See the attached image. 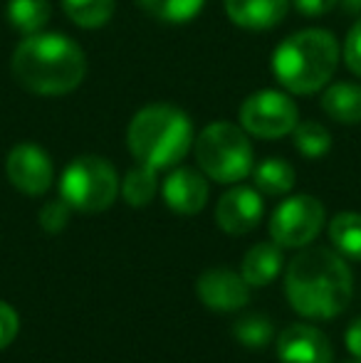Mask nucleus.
I'll use <instances>...</instances> for the list:
<instances>
[{
    "label": "nucleus",
    "instance_id": "9d476101",
    "mask_svg": "<svg viewBox=\"0 0 361 363\" xmlns=\"http://www.w3.org/2000/svg\"><path fill=\"white\" fill-rule=\"evenodd\" d=\"M262 196L257 188L235 186L221 196L216 206V223L228 235H248L262 220Z\"/></svg>",
    "mask_w": 361,
    "mask_h": 363
},
{
    "label": "nucleus",
    "instance_id": "423d86ee",
    "mask_svg": "<svg viewBox=\"0 0 361 363\" xmlns=\"http://www.w3.org/2000/svg\"><path fill=\"white\" fill-rule=\"evenodd\" d=\"M121 191L116 168L101 156H79L60 178V198L77 213H101L111 208Z\"/></svg>",
    "mask_w": 361,
    "mask_h": 363
},
{
    "label": "nucleus",
    "instance_id": "393cba45",
    "mask_svg": "<svg viewBox=\"0 0 361 363\" xmlns=\"http://www.w3.org/2000/svg\"><path fill=\"white\" fill-rule=\"evenodd\" d=\"M70 216H72V208H70L62 198H57V201L45 203L38 220H40V228H43L45 233L57 235V233H62V230L67 228Z\"/></svg>",
    "mask_w": 361,
    "mask_h": 363
},
{
    "label": "nucleus",
    "instance_id": "ddd939ff",
    "mask_svg": "<svg viewBox=\"0 0 361 363\" xmlns=\"http://www.w3.org/2000/svg\"><path fill=\"white\" fill-rule=\"evenodd\" d=\"M164 201L179 216H196L208 203V181L193 168H176L164 181Z\"/></svg>",
    "mask_w": 361,
    "mask_h": 363
},
{
    "label": "nucleus",
    "instance_id": "aec40b11",
    "mask_svg": "<svg viewBox=\"0 0 361 363\" xmlns=\"http://www.w3.org/2000/svg\"><path fill=\"white\" fill-rule=\"evenodd\" d=\"M329 240L342 257L361 259V216L359 213H339L329 223Z\"/></svg>",
    "mask_w": 361,
    "mask_h": 363
},
{
    "label": "nucleus",
    "instance_id": "c85d7f7f",
    "mask_svg": "<svg viewBox=\"0 0 361 363\" xmlns=\"http://www.w3.org/2000/svg\"><path fill=\"white\" fill-rule=\"evenodd\" d=\"M344 341H347L349 354H352L354 359L361 361V319L352 321V326L347 329V336H344Z\"/></svg>",
    "mask_w": 361,
    "mask_h": 363
},
{
    "label": "nucleus",
    "instance_id": "0eeeda50",
    "mask_svg": "<svg viewBox=\"0 0 361 363\" xmlns=\"http://www.w3.org/2000/svg\"><path fill=\"white\" fill-rule=\"evenodd\" d=\"M238 119L243 129L257 139H282L299 124V109L284 91L262 89L243 101Z\"/></svg>",
    "mask_w": 361,
    "mask_h": 363
},
{
    "label": "nucleus",
    "instance_id": "9b49d317",
    "mask_svg": "<svg viewBox=\"0 0 361 363\" xmlns=\"http://www.w3.org/2000/svg\"><path fill=\"white\" fill-rule=\"evenodd\" d=\"M198 299L211 311H238L250 301V284L228 267H213L196 282Z\"/></svg>",
    "mask_w": 361,
    "mask_h": 363
},
{
    "label": "nucleus",
    "instance_id": "39448f33",
    "mask_svg": "<svg viewBox=\"0 0 361 363\" xmlns=\"http://www.w3.org/2000/svg\"><path fill=\"white\" fill-rule=\"evenodd\" d=\"M196 161L211 181L238 183L255 168V153L248 131L231 121H213L193 141Z\"/></svg>",
    "mask_w": 361,
    "mask_h": 363
},
{
    "label": "nucleus",
    "instance_id": "cd10ccee",
    "mask_svg": "<svg viewBox=\"0 0 361 363\" xmlns=\"http://www.w3.org/2000/svg\"><path fill=\"white\" fill-rule=\"evenodd\" d=\"M292 5L307 18H319V15L332 13L339 5V0H292Z\"/></svg>",
    "mask_w": 361,
    "mask_h": 363
},
{
    "label": "nucleus",
    "instance_id": "c756f323",
    "mask_svg": "<svg viewBox=\"0 0 361 363\" xmlns=\"http://www.w3.org/2000/svg\"><path fill=\"white\" fill-rule=\"evenodd\" d=\"M347 8L349 10H361V0H347Z\"/></svg>",
    "mask_w": 361,
    "mask_h": 363
},
{
    "label": "nucleus",
    "instance_id": "5701e85b",
    "mask_svg": "<svg viewBox=\"0 0 361 363\" xmlns=\"http://www.w3.org/2000/svg\"><path fill=\"white\" fill-rule=\"evenodd\" d=\"M292 141L294 148L307 158H322L332 148V134L319 121H302V124H297L292 131Z\"/></svg>",
    "mask_w": 361,
    "mask_h": 363
},
{
    "label": "nucleus",
    "instance_id": "bb28decb",
    "mask_svg": "<svg viewBox=\"0 0 361 363\" xmlns=\"http://www.w3.org/2000/svg\"><path fill=\"white\" fill-rule=\"evenodd\" d=\"M18 329H20L18 311L10 304H5V301H0V351L13 344L15 336H18Z\"/></svg>",
    "mask_w": 361,
    "mask_h": 363
},
{
    "label": "nucleus",
    "instance_id": "6ab92c4d",
    "mask_svg": "<svg viewBox=\"0 0 361 363\" xmlns=\"http://www.w3.org/2000/svg\"><path fill=\"white\" fill-rule=\"evenodd\" d=\"M159 193V176H156V168L144 166V163H136L129 173L121 181V196L129 203L131 208H144Z\"/></svg>",
    "mask_w": 361,
    "mask_h": 363
},
{
    "label": "nucleus",
    "instance_id": "1a4fd4ad",
    "mask_svg": "<svg viewBox=\"0 0 361 363\" xmlns=\"http://www.w3.org/2000/svg\"><path fill=\"white\" fill-rule=\"evenodd\" d=\"M8 181L25 196H43L50 191L55 178L52 158L38 144H18L5 158Z\"/></svg>",
    "mask_w": 361,
    "mask_h": 363
},
{
    "label": "nucleus",
    "instance_id": "4be33fe9",
    "mask_svg": "<svg viewBox=\"0 0 361 363\" xmlns=\"http://www.w3.org/2000/svg\"><path fill=\"white\" fill-rule=\"evenodd\" d=\"M136 5L159 23L183 25L201 13L206 0H136Z\"/></svg>",
    "mask_w": 361,
    "mask_h": 363
},
{
    "label": "nucleus",
    "instance_id": "f3484780",
    "mask_svg": "<svg viewBox=\"0 0 361 363\" xmlns=\"http://www.w3.org/2000/svg\"><path fill=\"white\" fill-rule=\"evenodd\" d=\"M252 181H255L257 191L265 196H284L294 188L297 173H294L292 163H287L284 158H265L252 168Z\"/></svg>",
    "mask_w": 361,
    "mask_h": 363
},
{
    "label": "nucleus",
    "instance_id": "a211bd4d",
    "mask_svg": "<svg viewBox=\"0 0 361 363\" xmlns=\"http://www.w3.org/2000/svg\"><path fill=\"white\" fill-rule=\"evenodd\" d=\"M52 5L50 0H8V20L18 33L35 35L43 33L50 23Z\"/></svg>",
    "mask_w": 361,
    "mask_h": 363
},
{
    "label": "nucleus",
    "instance_id": "2eb2a0df",
    "mask_svg": "<svg viewBox=\"0 0 361 363\" xmlns=\"http://www.w3.org/2000/svg\"><path fill=\"white\" fill-rule=\"evenodd\" d=\"M282 247L277 242H257L245 252L240 264V274L250 287H265L282 269Z\"/></svg>",
    "mask_w": 361,
    "mask_h": 363
},
{
    "label": "nucleus",
    "instance_id": "20e7f679",
    "mask_svg": "<svg viewBox=\"0 0 361 363\" xmlns=\"http://www.w3.org/2000/svg\"><path fill=\"white\" fill-rule=\"evenodd\" d=\"M193 141V124L188 114L174 104H149L134 114L126 129V144L136 163L156 171L174 168L186 158Z\"/></svg>",
    "mask_w": 361,
    "mask_h": 363
},
{
    "label": "nucleus",
    "instance_id": "412c9836",
    "mask_svg": "<svg viewBox=\"0 0 361 363\" xmlns=\"http://www.w3.org/2000/svg\"><path fill=\"white\" fill-rule=\"evenodd\" d=\"M116 0H62V10L77 28L96 30L111 20Z\"/></svg>",
    "mask_w": 361,
    "mask_h": 363
},
{
    "label": "nucleus",
    "instance_id": "f03ea898",
    "mask_svg": "<svg viewBox=\"0 0 361 363\" xmlns=\"http://www.w3.org/2000/svg\"><path fill=\"white\" fill-rule=\"evenodd\" d=\"M10 72L30 94L62 96L84 82L87 55L67 35L35 33L15 48Z\"/></svg>",
    "mask_w": 361,
    "mask_h": 363
},
{
    "label": "nucleus",
    "instance_id": "7ed1b4c3",
    "mask_svg": "<svg viewBox=\"0 0 361 363\" xmlns=\"http://www.w3.org/2000/svg\"><path fill=\"white\" fill-rule=\"evenodd\" d=\"M339 67V43L329 30L307 28L284 38L272 52V74L292 94H314Z\"/></svg>",
    "mask_w": 361,
    "mask_h": 363
},
{
    "label": "nucleus",
    "instance_id": "f8f14e48",
    "mask_svg": "<svg viewBox=\"0 0 361 363\" xmlns=\"http://www.w3.org/2000/svg\"><path fill=\"white\" fill-rule=\"evenodd\" d=\"M279 363H334L327 334L312 324H292L279 334Z\"/></svg>",
    "mask_w": 361,
    "mask_h": 363
},
{
    "label": "nucleus",
    "instance_id": "4468645a",
    "mask_svg": "<svg viewBox=\"0 0 361 363\" xmlns=\"http://www.w3.org/2000/svg\"><path fill=\"white\" fill-rule=\"evenodd\" d=\"M289 0H226V13L243 30H272L287 15Z\"/></svg>",
    "mask_w": 361,
    "mask_h": 363
},
{
    "label": "nucleus",
    "instance_id": "6e6552de",
    "mask_svg": "<svg viewBox=\"0 0 361 363\" xmlns=\"http://www.w3.org/2000/svg\"><path fill=\"white\" fill-rule=\"evenodd\" d=\"M324 228V206L314 196H292L274 208L270 235L279 247H307Z\"/></svg>",
    "mask_w": 361,
    "mask_h": 363
},
{
    "label": "nucleus",
    "instance_id": "7c9ffc66",
    "mask_svg": "<svg viewBox=\"0 0 361 363\" xmlns=\"http://www.w3.org/2000/svg\"><path fill=\"white\" fill-rule=\"evenodd\" d=\"M349 363H361V361H359V359H357V361H349Z\"/></svg>",
    "mask_w": 361,
    "mask_h": 363
},
{
    "label": "nucleus",
    "instance_id": "b1692460",
    "mask_svg": "<svg viewBox=\"0 0 361 363\" xmlns=\"http://www.w3.org/2000/svg\"><path fill=\"white\" fill-rule=\"evenodd\" d=\"M235 339L240 341L243 346L252 349V351L262 349V346H267V344H270V339H272L270 319H265V316H260V314L243 316V319L235 324Z\"/></svg>",
    "mask_w": 361,
    "mask_h": 363
},
{
    "label": "nucleus",
    "instance_id": "dca6fc26",
    "mask_svg": "<svg viewBox=\"0 0 361 363\" xmlns=\"http://www.w3.org/2000/svg\"><path fill=\"white\" fill-rule=\"evenodd\" d=\"M322 109L339 124H361V84L359 82H334L324 89Z\"/></svg>",
    "mask_w": 361,
    "mask_h": 363
},
{
    "label": "nucleus",
    "instance_id": "a878e982",
    "mask_svg": "<svg viewBox=\"0 0 361 363\" xmlns=\"http://www.w3.org/2000/svg\"><path fill=\"white\" fill-rule=\"evenodd\" d=\"M342 57H344V65L357 77H361V20L349 30L347 40H344V48H342Z\"/></svg>",
    "mask_w": 361,
    "mask_h": 363
},
{
    "label": "nucleus",
    "instance_id": "f257e3e1",
    "mask_svg": "<svg viewBox=\"0 0 361 363\" xmlns=\"http://www.w3.org/2000/svg\"><path fill=\"white\" fill-rule=\"evenodd\" d=\"M284 291L299 316L327 321L352 301L354 277L344 257L327 247H309L294 255L284 274Z\"/></svg>",
    "mask_w": 361,
    "mask_h": 363
}]
</instances>
